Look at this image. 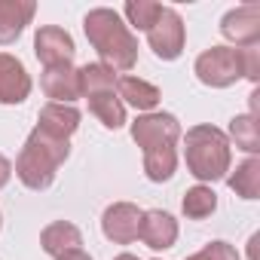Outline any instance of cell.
I'll return each instance as SVG.
<instances>
[{
  "mask_svg": "<svg viewBox=\"0 0 260 260\" xmlns=\"http://www.w3.org/2000/svg\"><path fill=\"white\" fill-rule=\"evenodd\" d=\"M83 28H86V37L89 43L95 46V52L101 55V64H107L110 71H132L135 61H138V40L132 37L122 25V19L113 13V10H92L86 19H83Z\"/></svg>",
  "mask_w": 260,
  "mask_h": 260,
  "instance_id": "1",
  "label": "cell"
},
{
  "mask_svg": "<svg viewBox=\"0 0 260 260\" xmlns=\"http://www.w3.org/2000/svg\"><path fill=\"white\" fill-rule=\"evenodd\" d=\"M68 153H71L68 141L34 128L19 153V159H16V175L28 190H46L55 181V172L68 159Z\"/></svg>",
  "mask_w": 260,
  "mask_h": 260,
  "instance_id": "2",
  "label": "cell"
},
{
  "mask_svg": "<svg viewBox=\"0 0 260 260\" xmlns=\"http://www.w3.org/2000/svg\"><path fill=\"white\" fill-rule=\"evenodd\" d=\"M257 74H260L257 46H245V49H239V46H211L196 58L199 83L214 86V89H226L239 77L257 80Z\"/></svg>",
  "mask_w": 260,
  "mask_h": 260,
  "instance_id": "3",
  "label": "cell"
},
{
  "mask_svg": "<svg viewBox=\"0 0 260 260\" xmlns=\"http://www.w3.org/2000/svg\"><path fill=\"white\" fill-rule=\"evenodd\" d=\"M184 159L193 178L220 181L230 172V141L214 125H193L184 138Z\"/></svg>",
  "mask_w": 260,
  "mask_h": 260,
  "instance_id": "4",
  "label": "cell"
},
{
  "mask_svg": "<svg viewBox=\"0 0 260 260\" xmlns=\"http://www.w3.org/2000/svg\"><path fill=\"white\" fill-rule=\"evenodd\" d=\"M147 43L156 52V58L162 61H175L184 52V22L175 10L162 7L159 19L153 22V28L147 31Z\"/></svg>",
  "mask_w": 260,
  "mask_h": 260,
  "instance_id": "5",
  "label": "cell"
},
{
  "mask_svg": "<svg viewBox=\"0 0 260 260\" xmlns=\"http://www.w3.org/2000/svg\"><path fill=\"white\" fill-rule=\"evenodd\" d=\"M132 138L141 150H150L159 144H178L181 125L172 113H147L132 122Z\"/></svg>",
  "mask_w": 260,
  "mask_h": 260,
  "instance_id": "6",
  "label": "cell"
},
{
  "mask_svg": "<svg viewBox=\"0 0 260 260\" xmlns=\"http://www.w3.org/2000/svg\"><path fill=\"white\" fill-rule=\"evenodd\" d=\"M141 208L132 205V202H113L104 217H101V230L110 242L116 245H128L138 239V226H141Z\"/></svg>",
  "mask_w": 260,
  "mask_h": 260,
  "instance_id": "7",
  "label": "cell"
},
{
  "mask_svg": "<svg viewBox=\"0 0 260 260\" xmlns=\"http://www.w3.org/2000/svg\"><path fill=\"white\" fill-rule=\"evenodd\" d=\"M220 31L239 49L257 46V40H260V7L257 4H245V7L230 10L223 16V22H220Z\"/></svg>",
  "mask_w": 260,
  "mask_h": 260,
  "instance_id": "8",
  "label": "cell"
},
{
  "mask_svg": "<svg viewBox=\"0 0 260 260\" xmlns=\"http://www.w3.org/2000/svg\"><path fill=\"white\" fill-rule=\"evenodd\" d=\"M34 52H37V58H40L46 68H52V64H68L77 49H74V37H71L64 28L46 25V28H40L37 37H34Z\"/></svg>",
  "mask_w": 260,
  "mask_h": 260,
  "instance_id": "9",
  "label": "cell"
},
{
  "mask_svg": "<svg viewBox=\"0 0 260 260\" xmlns=\"http://www.w3.org/2000/svg\"><path fill=\"white\" fill-rule=\"evenodd\" d=\"M138 239L147 248H153V251H166L178 239V220L169 211H159V208L144 211L141 214V226H138Z\"/></svg>",
  "mask_w": 260,
  "mask_h": 260,
  "instance_id": "10",
  "label": "cell"
},
{
  "mask_svg": "<svg viewBox=\"0 0 260 260\" xmlns=\"http://www.w3.org/2000/svg\"><path fill=\"white\" fill-rule=\"evenodd\" d=\"M31 92V77L25 64L16 55L0 52V101L4 104H22Z\"/></svg>",
  "mask_w": 260,
  "mask_h": 260,
  "instance_id": "11",
  "label": "cell"
},
{
  "mask_svg": "<svg viewBox=\"0 0 260 260\" xmlns=\"http://www.w3.org/2000/svg\"><path fill=\"white\" fill-rule=\"evenodd\" d=\"M40 86L55 104H71L74 98H80V77H77V68L71 61L46 68L40 77Z\"/></svg>",
  "mask_w": 260,
  "mask_h": 260,
  "instance_id": "12",
  "label": "cell"
},
{
  "mask_svg": "<svg viewBox=\"0 0 260 260\" xmlns=\"http://www.w3.org/2000/svg\"><path fill=\"white\" fill-rule=\"evenodd\" d=\"M37 13L34 0H0V46L19 40L25 25H31Z\"/></svg>",
  "mask_w": 260,
  "mask_h": 260,
  "instance_id": "13",
  "label": "cell"
},
{
  "mask_svg": "<svg viewBox=\"0 0 260 260\" xmlns=\"http://www.w3.org/2000/svg\"><path fill=\"white\" fill-rule=\"evenodd\" d=\"M77 125H80V110L71 107V104H55L52 101L37 116V128H40V132H46L52 138H61V141H68L77 132Z\"/></svg>",
  "mask_w": 260,
  "mask_h": 260,
  "instance_id": "14",
  "label": "cell"
},
{
  "mask_svg": "<svg viewBox=\"0 0 260 260\" xmlns=\"http://www.w3.org/2000/svg\"><path fill=\"white\" fill-rule=\"evenodd\" d=\"M40 245H43V251L49 254V257H64V254H71V251H80V245H83V236H80V230L74 226V223H68V220H55V223H49L43 233H40Z\"/></svg>",
  "mask_w": 260,
  "mask_h": 260,
  "instance_id": "15",
  "label": "cell"
},
{
  "mask_svg": "<svg viewBox=\"0 0 260 260\" xmlns=\"http://www.w3.org/2000/svg\"><path fill=\"white\" fill-rule=\"evenodd\" d=\"M116 95L125 98L128 104L138 107V110H150V107H156L159 98H162L153 83H147V80H141V77H132V74H125V77L116 80Z\"/></svg>",
  "mask_w": 260,
  "mask_h": 260,
  "instance_id": "16",
  "label": "cell"
},
{
  "mask_svg": "<svg viewBox=\"0 0 260 260\" xmlns=\"http://www.w3.org/2000/svg\"><path fill=\"white\" fill-rule=\"evenodd\" d=\"M89 110L107 125V128H119L125 122V107L119 101V95L113 89H98V92H89Z\"/></svg>",
  "mask_w": 260,
  "mask_h": 260,
  "instance_id": "17",
  "label": "cell"
},
{
  "mask_svg": "<svg viewBox=\"0 0 260 260\" xmlns=\"http://www.w3.org/2000/svg\"><path fill=\"white\" fill-rule=\"evenodd\" d=\"M230 190L242 199H257L260 196V162L257 159H245L230 178H226Z\"/></svg>",
  "mask_w": 260,
  "mask_h": 260,
  "instance_id": "18",
  "label": "cell"
},
{
  "mask_svg": "<svg viewBox=\"0 0 260 260\" xmlns=\"http://www.w3.org/2000/svg\"><path fill=\"white\" fill-rule=\"evenodd\" d=\"M230 135H233L236 147H242V150H248V153H257V150H260V125H257V116H254V113H248V116H233Z\"/></svg>",
  "mask_w": 260,
  "mask_h": 260,
  "instance_id": "19",
  "label": "cell"
},
{
  "mask_svg": "<svg viewBox=\"0 0 260 260\" xmlns=\"http://www.w3.org/2000/svg\"><path fill=\"white\" fill-rule=\"evenodd\" d=\"M214 208H217V196H214L211 187L199 184V187H193V190L184 193V214L190 220H205Z\"/></svg>",
  "mask_w": 260,
  "mask_h": 260,
  "instance_id": "20",
  "label": "cell"
},
{
  "mask_svg": "<svg viewBox=\"0 0 260 260\" xmlns=\"http://www.w3.org/2000/svg\"><path fill=\"white\" fill-rule=\"evenodd\" d=\"M77 77H80V95H89V92H98V89H113V83H116L113 71L101 61L80 68Z\"/></svg>",
  "mask_w": 260,
  "mask_h": 260,
  "instance_id": "21",
  "label": "cell"
},
{
  "mask_svg": "<svg viewBox=\"0 0 260 260\" xmlns=\"http://www.w3.org/2000/svg\"><path fill=\"white\" fill-rule=\"evenodd\" d=\"M159 13H162V4H153V0H128L125 4V16L138 31H150Z\"/></svg>",
  "mask_w": 260,
  "mask_h": 260,
  "instance_id": "22",
  "label": "cell"
},
{
  "mask_svg": "<svg viewBox=\"0 0 260 260\" xmlns=\"http://www.w3.org/2000/svg\"><path fill=\"white\" fill-rule=\"evenodd\" d=\"M187 260H239V254L230 242H208L199 254H190Z\"/></svg>",
  "mask_w": 260,
  "mask_h": 260,
  "instance_id": "23",
  "label": "cell"
},
{
  "mask_svg": "<svg viewBox=\"0 0 260 260\" xmlns=\"http://www.w3.org/2000/svg\"><path fill=\"white\" fill-rule=\"evenodd\" d=\"M10 175H13V166H10V159L0 153V190L7 187V181H10Z\"/></svg>",
  "mask_w": 260,
  "mask_h": 260,
  "instance_id": "24",
  "label": "cell"
},
{
  "mask_svg": "<svg viewBox=\"0 0 260 260\" xmlns=\"http://www.w3.org/2000/svg\"><path fill=\"white\" fill-rule=\"evenodd\" d=\"M58 260H92V257L80 248V251H71V254H64V257H58Z\"/></svg>",
  "mask_w": 260,
  "mask_h": 260,
  "instance_id": "25",
  "label": "cell"
},
{
  "mask_svg": "<svg viewBox=\"0 0 260 260\" xmlns=\"http://www.w3.org/2000/svg\"><path fill=\"white\" fill-rule=\"evenodd\" d=\"M257 242H260V236H251V248H248L251 260H257Z\"/></svg>",
  "mask_w": 260,
  "mask_h": 260,
  "instance_id": "26",
  "label": "cell"
},
{
  "mask_svg": "<svg viewBox=\"0 0 260 260\" xmlns=\"http://www.w3.org/2000/svg\"><path fill=\"white\" fill-rule=\"evenodd\" d=\"M116 260H138V257H135V254H119Z\"/></svg>",
  "mask_w": 260,
  "mask_h": 260,
  "instance_id": "27",
  "label": "cell"
}]
</instances>
